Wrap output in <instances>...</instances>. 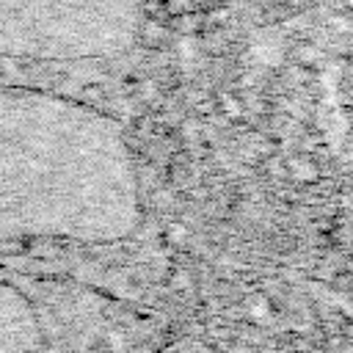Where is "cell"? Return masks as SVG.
Here are the masks:
<instances>
[{
	"instance_id": "6da1fadb",
	"label": "cell",
	"mask_w": 353,
	"mask_h": 353,
	"mask_svg": "<svg viewBox=\"0 0 353 353\" xmlns=\"http://www.w3.org/2000/svg\"><path fill=\"white\" fill-rule=\"evenodd\" d=\"M141 221L124 130L77 99L0 83V248L119 243Z\"/></svg>"
},
{
	"instance_id": "7a4b0ae2",
	"label": "cell",
	"mask_w": 353,
	"mask_h": 353,
	"mask_svg": "<svg viewBox=\"0 0 353 353\" xmlns=\"http://www.w3.org/2000/svg\"><path fill=\"white\" fill-rule=\"evenodd\" d=\"M143 0H0V72L99 63L138 36Z\"/></svg>"
},
{
	"instance_id": "3957f363",
	"label": "cell",
	"mask_w": 353,
	"mask_h": 353,
	"mask_svg": "<svg viewBox=\"0 0 353 353\" xmlns=\"http://www.w3.org/2000/svg\"><path fill=\"white\" fill-rule=\"evenodd\" d=\"M41 323L22 292L0 281V350L41 347Z\"/></svg>"
}]
</instances>
